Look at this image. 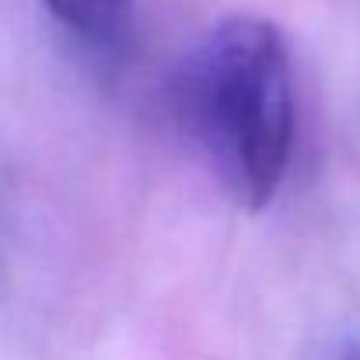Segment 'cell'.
<instances>
[{"label": "cell", "mask_w": 360, "mask_h": 360, "mask_svg": "<svg viewBox=\"0 0 360 360\" xmlns=\"http://www.w3.org/2000/svg\"><path fill=\"white\" fill-rule=\"evenodd\" d=\"M179 105L224 193L252 214L269 207L294 150V74L280 28L259 14L224 18L186 63Z\"/></svg>", "instance_id": "6da1fadb"}, {"label": "cell", "mask_w": 360, "mask_h": 360, "mask_svg": "<svg viewBox=\"0 0 360 360\" xmlns=\"http://www.w3.org/2000/svg\"><path fill=\"white\" fill-rule=\"evenodd\" d=\"M46 11L95 49H120L133 32L136 0H42Z\"/></svg>", "instance_id": "7a4b0ae2"}, {"label": "cell", "mask_w": 360, "mask_h": 360, "mask_svg": "<svg viewBox=\"0 0 360 360\" xmlns=\"http://www.w3.org/2000/svg\"><path fill=\"white\" fill-rule=\"evenodd\" d=\"M336 360H360V347L354 343V347H347V350H340V357Z\"/></svg>", "instance_id": "3957f363"}]
</instances>
